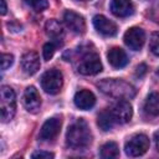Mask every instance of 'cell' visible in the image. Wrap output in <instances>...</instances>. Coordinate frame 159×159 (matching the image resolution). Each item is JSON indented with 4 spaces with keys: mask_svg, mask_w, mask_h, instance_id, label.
<instances>
[{
    "mask_svg": "<svg viewBox=\"0 0 159 159\" xmlns=\"http://www.w3.org/2000/svg\"><path fill=\"white\" fill-rule=\"evenodd\" d=\"M77 71L84 76H92L99 73L102 71V63L98 53L91 50L82 52L77 63Z\"/></svg>",
    "mask_w": 159,
    "mask_h": 159,
    "instance_id": "277c9868",
    "label": "cell"
},
{
    "mask_svg": "<svg viewBox=\"0 0 159 159\" xmlns=\"http://www.w3.org/2000/svg\"><path fill=\"white\" fill-rule=\"evenodd\" d=\"M63 84V76L60 70L52 68L41 76V87L48 94H57Z\"/></svg>",
    "mask_w": 159,
    "mask_h": 159,
    "instance_id": "5b68a950",
    "label": "cell"
},
{
    "mask_svg": "<svg viewBox=\"0 0 159 159\" xmlns=\"http://www.w3.org/2000/svg\"><path fill=\"white\" fill-rule=\"evenodd\" d=\"M107 58L108 62L116 68H122L128 63V56L120 47H112L107 53Z\"/></svg>",
    "mask_w": 159,
    "mask_h": 159,
    "instance_id": "2e32d148",
    "label": "cell"
},
{
    "mask_svg": "<svg viewBox=\"0 0 159 159\" xmlns=\"http://www.w3.org/2000/svg\"><path fill=\"white\" fill-rule=\"evenodd\" d=\"M99 91L112 98L117 99H130L135 96V88L124 80L118 78H106L97 83Z\"/></svg>",
    "mask_w": 159,
    "mask_h": 159,
    "instance_id": "7a4b0ae2",
    "label": "cell"
},
{
    "mask_svg": "<svg viewBox=\"0 0 159 159\" xmlns=\"http://www.w3.org/2000/svg\"><path fill=\"white\" fill-rule=\"evenodd\" d=\"M119 155V148L114 142H107L101 147V157L104 159L117 158Z\"/></svg>",
    "mask_w": 159,
    "mask_h": 159,
    "instance_id": "ffe728a7",
    "label": "cell"
},
{
    "mask_svg": "<svg viewBox=\"0 0 159 159\" xmlns=\"http://www.w3.org/2000/svg\"><path fill=\"white\" fill-rule=\"evenodd\" d=\"M92 142V133L87 122L82 118L73 122L66 133V144L71 149H84Z\"/></svg>",
    "mask_w": 159,
    "mask_h": 159,
    "instance_id": "6da1fadb",
    "label": "cell"
},
{
    "mask_svg": "<svg viewBox=\"0 0 159 159\" xmlns=\"http://www.w3.org/2000/svg\"><path fill=\"white\" fill-rule=\"evenodd\" d=\"M47 6H48L47 0H36V1L31 5V7H32L35 11H37V12L43 11L45 9H47Z\"/></svg>",
    "mask_w": 159,
    "mask_h": 159,
    "instance_id": "d4e9b609",
    "label": "cell"
},
{
    "mask_svg": "<svg viewBox=\"0 0 159 159\" xmlns=\"http://www.w3.org/2000/svg\"><path fill=\"white\" fill-rule=\"evenodd\" d=\"M0 112L1 120L9 122L14 118L16 112V96L11 87L2 86L0 88Z\"/></svg>",
    "mask_w": 159,
    "mask_h": 159,
    "instance_id": "3957f363",
    "label": "cell"
},
{
    "mask_svg": "<svg viewBox=\"0 0 159 159\" xmlns=\"http://www.w3.org/2000/svg\"><path fill=\"white\" fill-rule=\"evenodd\" d=\"M157 75H158V76H159V68H158V71H157Z\"/></svg>",
    "mask_w": 159,
    "mask_h": 159,
    "instance_id": "f546056e",
    "label": "cell"
},
{
    "mask_svg": "<svg viewBox=\"0 0 159 159\" xmlns=\"http://www.w3.org/2000/svg\"><path fill=\"white\" fill-rule=\"evenodd\" d=\"M149 48L155 56H159V31L152 34L149 41Z\"/></svg>",
    "mask_w": 159,
    "mask_h": 159,
    "instance_id": "7402d4cb",
    "label": "cell"
},
{
    "mask_svg": "<svg viewBox=\"0 0 159 159\" xmlns=\"http://www.w3.org/2000/svg\"><path fill=\"white\" fill-rule=\"evenodd\" d=\"M147 70H148V67H147V65L145 63H140V65H138L137 67H135V77H139V78H142L145 73H147Z\"/></svg>",
    "mask_w": 159,
    "mask_h": 159,
    "instance_id": "484cf974",
    "label": "cell"
},
{
    "mask_svg": "<svg viewBox=\"0 0 159 159\" xmlns=\"http://www.w3.org/2000/svg\"><path fill=\"white\" fill-rule=\"evenodd\" d=\"M93 26L103 36L111 37V36H114L117 34V25L113 21L108 20L103 15H96L93 17Z\"/></svg>",
    "mask_w": 159,
    "mask_h": 159,
    "instance_id": "7c38bea8",
    "label": "cell"
},
{
    "mask_svg": "<svg viewBox=\"0 0 159 159\" xmlns=\"http://www.w3.org/2000/svg\"><path fill=\"white\" fill-rule=\"evenodd\" d=\"M154 142H155L157 149L159 150V130H157V132L154 133Z\"/></svg>",
    "mask_w": 159,
    "mask_h": 159,
    "instance_id": "83f0119b",
    "label": "cell"
},
{
    "mask_svg": "<svg viewBox=\"0 0 159 159\" xmlns=\"http://www.w3.org/2000/svg\"><path fill=\"white\" fill-rule=\"evenodd\" d=\"M0 5H1V9H0V14H1V15H5V14H6V10H7L5 0H0Z\"/></svg>",
    "mask_w": 159,
    "mask_h": 159,
    "instance_id": "4316f807",
    "label": "cell"
},
{
    "mask_svg": "<svg viewBox=\"0 0 159 159\" xmlns=\"http://www.w3.org/2000/svg\"><path fill=\"white\" fill-rule=\"evenodd\" d=\"M22 102H24L25 108H26L29 112L35 113V112L39 111V108H40V106H41V97H40L37 89H36L34 86H29V87L25 89Z\"/></svg>",
    "mask_w": 159,
    "mask_h": 159,
    "instance_id": "8fae6325",
    "label": "cell"
},
{
    "mask_svg": "<svg viewBox=\"0 0 159 159\" xmlns=\"http://www.w3.org/2000/svg\"><path fill=\"white\" fill-rule=\"evenodd\" d=\"M34 159H51L53 158V153H50V152H45V150H37L35 153H32L31 155Z\"/></svg>",
    "mask_w": 159,
    "mask_h": 159,
    "instance_id": "cb8c5ba5",
    "label": "cell"
},
{
    "mask_svg": "<svg viewBox=\"0 0 159 159\" xmlns=\"http://www.w3.org/2000/svg\"><path fill=\"white\" fill-rule=\"evenodd\" d=\"M80 1H88V0H80Z\"/></svg>",
    "mask_w": 159,
    "mask_h": 159,
    "instance_id": "4dcf8cb0",
    "label": "cell"
},
{
    "mask_svg": "<svg viewBox=\"0 0 159 159\" xmlns=\"http://www.w3.org/2000/svg\"><path fill=\"white\" fill-rule=\"evenodd\" d=\"M63 21L66 24V26L75 34L77 35H82L86 31V21L83 19V16H81L80 14L72 11V10H67L63 14Z\"/></svg>",
    "mask_w": 159,
    "mask_h": 159,
    "instance_id": "30bf717a",
    "label": "cell"
},
{
    "mask_svg": "<svg viewBox=\"0 0 159 159\" xmlns=\"http://www.w3.org/2000/svg\"><path fill=\"white\" fill-rule=\"evenodd\" d=\"M14 63V56L10 53H2L1 55V68L6 70Z\"/></svg>",
    "mask_w": 159,
    "mask_h": 159,
    "instance_id": "603a6c76",
    "label": "cell"
},
{
    "mask_svg": "<svg viewBox=\"0 0 159 159\" xmlns=\"http://www.w3.org/2000/svg\"><path fill=\"white\" fill-rule=\"evenodd\" d=\"M97 124L98 127L107 132V130H111L113 128V125L116 124V120L113 118V114L111 112V108H107V109H103L99 114H98V118H97Z\"/></svg>",
    "mask_w": 159,
    "mask_h": 159,
    "instance_id": "d6986e66",
    "label": "cell"
},
{
    "mask_svg": "<svg viewBox=\"0 0 159 159\" xmlns=\"http://www.w3.org/2000/svg\"><path fill=\"white\" fill-rule=\"evenodd\" d=\"M45 30H46V34L56 42V45H62V39H63V27L62 25L55 20V19H51L48 20L46 24H45Z\"/></svg>",
    "mask_w": 159,
    "mask_h": 159,
    "instance_id": "e0dca14e",
    "label": "cell"
},
{
    "mask_svg": "<svg viewBox=\"0 0 159 159\" xmlns=\"http://www.w3.org/2000/svg\"><path fill=\"white\" fill-rule=\"evenodd\" d=\"M124 43L133 51H139L145 42V34L140 27H130L124 34Z\"/></svg>",
    "mask_w": 159,
    "mask_h": 159,
    "instance_id": "ba28073f",
    "label": "cell"
},
{
    "mask_svg": "<svg viewBox=\"0 0 159 159\" xmlns=\"http://www.w3.org/2000/svg\"><path fill=\"white\" fill-rule=\"evenodd\" d=\"M62 125V120L58 117H52L48 118L41 127L40 133H39V138L41 140H52L55 139L61 129Z\"/></svg>",
    "mask_w": 159,
    "mask_h": 159,
    "instance_id": "9c48e42d",
    "label": "cell"
},
{
    "mask_svg": "<svg viewBox=\"0 0 159 159\" xmlns=\"http://www.w3.org/2000/svg\"><path fill=\"white\" fill-rule=\"evenodd\" d=\"M25 1H26V2H27V4L30 5V6H31V5H32V4H34V2L36 1V0H25Z\"/></svg>",
    "mask_w": 159,
    "mask_h": 159,
    "instance_id": "f1b7e54d",
    "label": "cell"
},
{
    "mask_svg": "<svg viewBox=\"0 0 159 159\" xmlns=\"http://www.w3.org/2000/svg\"><path fill=\"white\" fill-rule=\"evenodd\" d=\"M75 104L77 108L80 109H83V111H87V109H91L94 103H96V97L94 94L88 91V89H81L78 91L76 94H75Z\"/></svg>",
    "mask_w": 159,
    "mask_h": 159,
    "instance_id": "9a60e30c",
    "label": "cell"
},
{
    "mask_svg": "<svg viewBox=\"0 0 159 159\" xmlns=\"http://www.w3.org/2000/svg\"><path fill=\"white\" fill-rule=\"evenodd\" d=\"M21 67L26 75H35L40 70V57L35 51H29L21 57Z\"/></svg>",
    "mask_w": 159,
    "mask_h": 159,
    "instance_id": "4fadbf2b",
    "label": "cell"
},
{
    "mask_svg": "<svg viewBox=\"0 0 159 159\" xmlns=\"http://www.w3.org/2000/svg\"><path fill=\"white\" fill-rule=\"evenodd\" d=\"M144 113L148 117H157L159 116V93L152 92L144 101L143 106Z\"/></svg>",
    "mask_w": 159,
    "mask_h": 159,
    "instance_id": "ac0fdd59",
    "label": "cell"
},
{
    "mask_svg": "<svg viewBox=\"0 0 159 159\" xmlns=\"http://www.w3.org/2000/svg\"><path fill=\"white\" fill-rule=\"evenodd\" d=\"M149 145L150 142L145 134H134L125 142L124 150L129 157H139L147 153Z\"/></svg>",
    "mask_w": 159,
    "mask_h": 159,
    "instance_id": "8992f818",
    "label": "cell"
},
{
    "mask_svg": "<svg viewBox=\"0 0 159 159\" xmlns=\"http://www.w3.org/2000/svg\"><path fill=\"white\" fill-rule=\"evenodd\" d=\"M109 7L117 17H128L134 12V5L130 0H112Z\"/></svg>",
    "mask_w": 159,
    "mask_h": 159,
    "instance_id": "5bb4252c",
    "label": "cell"
},
{
    "mask_svg": "<svg viewBox=\"0 0 159 159\" xmlns=\"http://www.w3.org/2000/svg\"><path fill=\"white\" fill-rule=\"evenodd\" d=\"M55 50H56V45L53 42H47L43 45L42 47V56H43V60L45 61H50L55 53Z\"/></svg>",
    "mask_w": 159,
    "mask_h": 159,
    "instance_id": "44dd1931",
    "label": "cell"
},
{
    "mask_svg": "<svg viewBox=\"0 0 159 159\" xmlns=\"http://www.w3.org/2000/svg\"><path fill=\"white\" fill-rule=\"evenodd\" d=\"M111 112L113 114L116 123H119V124L128 123L133 116L132 104L127 99H118V102H116L111 107Z\"/></svg>",
    "mask_w": 159,
    "mask_h": 159,
    "instance_id": "52a82bcc",
    "label": "cell"
}]
</instances>
